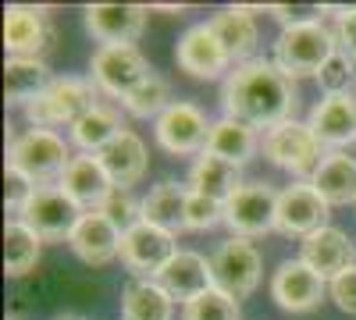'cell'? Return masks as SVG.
Returning <instances> with one entry per match:
<instances>
[{
    "label": "cell",
    "mask_w": 356,
    "mask_h": 320,
    "mask_svg": "<svg viewBox=\"0 0 356 320\" xmlns=\"http://www.w3.org/2000/svg\"><path fill=\"white\" fill-rule=\"evenodd\" d=\"M221 107L225 118L243 121L253 132H271L285 121H292L296 90L292 78L271 61V57H253V61L232 68L221 85Z\"/></svg>",
    "instance_id": "6da1fadb"
},
{
    "label": "cell",
    "mask_w": 356,
    "mask_h": 320,
    "mask_svg": "<svg viewBox=\"0 0 356 320\" xmlns=\"http://www.w3.org/2000/svg\"><path fill=\"white\" fill-rule=\"evenodd\" d=\"M339 53V40L335 28L324 25L321 18H303L289 28H282V36L275 43V57L271 61L296 82V78H317L321 68Z\"/></svg>",
    "instance_id": "7a4b0ae2"
},
{
    "label": "cell",
    "mask_w": 356,
    "mask_h": 320,
    "mask_svg": "<svg viewBox=\"0 0 356 320\" xmlns=\"http://www.w3.org/2000/svg\"><path fill=\"white\" fill-rule=\"evenodd\" d=\"M97 85L79 75H57L33 103H25V118L33 121V128L75 125L86 110L97 107Z\"/></svg>",
    "instance_id": "3957f363"
},
{
    "label": "cell",
    "mask_w": 356,
    "mask_h": 320,
    "mask_svg": "<svg viewBox=\"0 0 356 320\" xmlns=\"http://www.w3.org/2000/svg\"><path fill=\"white\" fill-rule=\"evenodd\" d=\"M68 164H72L68 142L54 128H29L25 135H18L11 142V150H8V167L22 171L33 185L61 182Z\"/></svg>",
    "instance_id": "277c9868"
},
{
    "label": "cell",
    "mask_w": 356,
    "mask_h": 320,
    "mask_svg": "<svg viewBox=\"0 0 356 320\" xmlns=\"http://www.w3.org/2000/svg\"><path fill=\"white\" fill-rule=\"evenodd\" d=\"M260 150L275 167L296 174V178H307V182L314 178V171L321 167V160L328 157V150L317 142V135L310 132L307 121L303 125L300 121H285V125H278L271 132H264Z\"/></svg>",
    "instance_id": "5b68a950"
},
{
    "label": "cell",
    "mask_w": 356,
    "mask_h": 320,
    "mask_svg": "<svg viewBox=\"0 0 356 320\" xmlns=\"http://www.w3.org/2000/svg\"><path fill=\"white\" fill-rule=\"evenodd\" d=\"M211 274H214V288L225 296H232L235 303L246 299L253 288L260 285L264 274V256L250 239H225L214 256H211Z\"/></svg>",
    "instance_id": "8992f818"
},
{
    "label": "cell",
    "mask_w": 356,
    "mask_h": 320,
    "mask_svg": "<svg viewBox=\"0 0 356 320\" xmlns=\"http://www.w3.org/2000/svg\"><path fill=\"white\" fill-rule=\"evenodd\" d=\"M82 214L86 210L61 192V185H36V192L22 207L18 221L25 228H33L43 242H68Z\"/></svg>",
    "instance_id": "52a82bcc"
},
{
    "label": "cell",
    "mask_w": 356,
    "mask_h": 320,
    "mask_svg": "<svg viewBox=\"0 0 356 320\" xmlns=\"http://www.w3.org/2000/svg\"><path fill=\"white\" fill-rule=\"evenodd\" d=\"M89 82L97 85L100 93L114 96V100H125L136 85L150 75V65L146 57L136 50V43H111V47H100L89 61Z\"/></svg>",
    "instance_id": "ba28073f"
},
{
    "label": "cell",
    "mask_w": 356,
    "mask_h": 320,
    "mask_svg": "<svg viewBox=\"0 0 356 320\" xmlns=\"http://www.w3.org/2000/svg\"><path fill=\"white\" fill-rule=\"evenodd\" d=\"M275 214H278V192L264 182H243L225 199V224L239 239H257L275 231Z\"/></svg>",
    "instance_id": "9c48e42d"
},
{
    "label": "cell",
    "mask_w": 356,
    "mask_h": 320,
    "mask_svg": "<svg viewBox=\"0 0 356 320\" xmlns=\"http://www.w3.org/2000/svg\"><path fill=\"white\" fill-rule=\"evenodd\" d=\"M328 203L317 196L310 182H292L289 189L278 192V214H275V231L285 239H310L314 231L328 228Z\"/></svg>",
    "instance_id": "30bf717a"
},
{
    "label": "cell",
    "mask_w": 356,
    "mask_h": 320,
    "mask_svg": "<svg viewBox=\"0 0 356 320\" xmlns=\"http://www.w3.org/2000/svg\"><path fill=\"white\" fill-rule=\"evenodd\" d=\"M207 135H211V121H207V114L196 103H186V100L171 103L154 121L157 146L175 153V157H193V153L207 150Z\"/></svg>",
    "instance_id": "8fae6325"
},
{
    "label": "cell",
    "mask_w": 356,
    "mask_h": 320,
    "mask_svg": "<svg viewBox=\"0 0 356 320\" xmlns=\"http://www.w3.org/2000/svg\"><path fill=\"white\" fill-rule=\"evenodd\" d=\"M161 292L171 299V303H193L200 299L203 292H211L214 288V274H211V260L193 253V249H178L168 264L150 278Z\"/></svg>",
    "instance_id": "7c38bea8"
},
{
    "label": "cell",
    "mask_w": 356,
    "mask_h": 320,
    "mask_svg": "<svg viewBox=\"0 0 356 320\" xmlns=\"http://www.w3.org/2000/svg\"><path fill=\"white\" fill-rule=\"evenodd\" d=\"M324 296H328V281L314 274L303 260L278 264V271L271 278V299L285 313H314L324 303Z\"/></svg>",
    "instance_id": "4fadbf2b"
},
{
    "label": "cell",
    "mask_w": 356,
    "mask_h": 320,
    "mask_svg": "<svg viewBox=\"0 0 356 320\" xmlns=\"http://www.w3.org/2000/svg\"><path fill=\"white\" fill-rule=\"evenodd\" d=\"M175 253L178 249H175L171 231L139 221L136 228H129L122 235V253H118V260L125 264V271H132L139 278H154Z\"/></svg>",
    "instance_id": "5bb4252c"
},
{
    "label": "cell",
    "mask_w": 356,
    "mask_h": 320,
    "mask_svg": "<svg viewBox=\"0 0 356 320\" xmlns=\"http://www.w3.org/2000/svg\"><path fill=\"white\" fill-rule=\"evenodd\" d=\"M54 25L43 8H8L4 15V47L11 57L43 61L54 50Z\"/></svg>",
    "instance_id": "9a60e30c"
},
{
    "label": "cell",
    "mask_w": 356,
    "mask_h": 320,
    "mask_svg": "<svg viewBox=\"0 0 356 320\" xmlns=\"http://www.w3.org/2000/svg\"><path fill=\"white\" fill-rule=\"evenodd\" d=\"M300 260L314 271V274H321L324 281H335V278H342L349 267H356V246L349 242V235L342 228H321V231H314L310 239H303L300 242Z\"/></svg>",
    "instance_id": "2e32d148"
},
{
    "label": "cell",
    "mask_w": 356,
    "mask_h": 320,
    "mask_svg": "<svg viewBox=\"0 0 356 320\" xmlns=\"http://www.w3.org/2000/svg\"><path fill=\"white\" fill-rule=\"evenodd\" d=\"M310 132L317 135V142L328 153H339L342 146L356 142V96L342 93V96H321L307 118Z\"/></svg>",
    "instance_id": "e0dca14e"
},
{
    "label": "cell",
    "mask_w": 356,
    "mask_h": 320,
    "mask_svg": "<svg viewBox=\"0 0 356 320\" xmlns=\"http://www.w3.org/2000/svg\"><path fill=\"white\" fill-rule=\"evenodd\" d=\"M86 33L100 47L111 43H136L146 28V8L139 4H89L82 11Z\"/></svg>",
    "instance_id": "ac0fdd59"
},
{
    "label": "cell",
    "mask_w": 356,
    "mask_h": 320,
    "mask_svg": "<svg viewBox=\"0 0 356 320\" xmlns=\"http://www.w3.org/2000/svg\"><path fill=\"white\" fill-rule=\"evenodd\" d=\"M72 253L89 267H104L122 253V231H118L100 210H86L68 239Z\"/></svg>",
    "instance_id": "d6986e66"
},
{
    "label": "cell",
    "mask_w": 356,
    "mask_h": 320,
    "mask_svg": "<svg viewBox=\"0 0 356 320\" xmlns=\"http://www.w3.org/2000/svg\"><path fill=\"white\" fill-rule=\"evenodd\" d=\"M175 57H178V68L189 71V75H196V78H218V75H225V68L232 65L207 22L186 28L182 40H178V47H175Z\"/></svg>",
    "instance_id": "ffe728a7"
},
{
    "label": "cell",
    "mask_w": 356,
    "mask_h": 320,
    "mask_svg": "<svg viewBox=\"0 0 356 320\" xmlns=\"http://www.w3.org/2000/svg\"><path fill=\"white\" fill-rule=\"evenodd\" d=\"M97 164L104 167V174L111 178V185L132 189L143 174H146V164H150V157H146L143 139H139L132 128H122V132H118L107 146L97 153Z\"/></svg>",
    "instance_id": "44dd1931"
},
{
    "label": "cell",
    "mask_w": 356,
    "mask_h": 320,
    "mask_svg": "<svg viewBox=\"0 0 356 320\" xmlns=\"http://www.w3.org/2000/svg\"><path fill=\"white\" fill-rule=\"evenodd\" d=\"M211 33L218 36L225 57L239 68L246 61H253V50H257V22H253V11H246V4H235V8H225L218 11L211 22Z\"/></svg>",
    "instance_id": "7402d4cb"
},
{
    "label": "cell",
    "mask_w": 356,
    "mask_h": 320,
    "mask_svg": "<svg viewBox=\"0 0 356 320\" xmlns=\"http://www.w3.org/2000/svg\"><path fill=\"white\" fill-rule=\"evenodd\" d=\"M57 185H61V192L72 203H79V207H97V210H100V203L107 199V192L114 189L111 178L104 174V167L97 164V157H89V153L72 157V164L65 167V174H61Z\"/></svg>",
    "instance_id": "603a6c76"
},
{
    "label": "cell",
    "mask_w": 356,
    "mask_h": 320,
    "mask_svg": "<svg viewBox=\"0 0 356 320\" xmlns=\"http://www.w3.org/2000/svg\"><path fill=\"white\" fill-rule=\"evenodd\" d=\"M186 207H189V185H182V182H157L139 199L143 221L171 231V235L186 228Z\"/></svg>",
    "instance_id": "cb8c5ba5"
},
{
    "label": "cell",
    "mask_w": 356,
    "mask_h": 320,
    "mask_svg": "<svg viewBox=\"0 0 356 320\" xmlns=\"http://www.w3.org/2000/svg\"><path fill=\"white\" fill-rule=\"evenodd\" d=\"M310 185L317 189V196L328 203V207H346L356 203V160L349 153H328L321 160V167L314 171Z\"/></svg>",
    "instance_id": "d4e9b609"
},
{
    "label": "cell",
    "mask_w": 356,
    "mask_h": 320,
    "mask_svg": "<svg viewBox=\"0 0 356 320\" xmlns=\"http://www.w3.org/2000/svg\"><path fill=\"white\" fill-rule=\"evenodd\" d=\"M186 185L196 196H211V199L225 203L243 182H239V167H235V164H228L221 157H211V153H200L193 160V167H189Z\"/></svg>",
    "instance_id": "484cf974"
},
{
    "label": "cell",
    "mask_w": 356,
    "mask_h": 320,
    "mask_svg": "<svg viewBox=\"0 0 356 320\" xmlns=\"http://www.w3.org/2000/svg\"><path fill=\"white\" fill-rule=\"evenodd\" d=\"M257 150V132L243 121H232V118H221L211 125V135H207V150L211 157H221L235 167H243Z\"/></svg>",
    "instance_id": "4316f807"
},
{
    "label": "cell",
    "mask_w": 356,
    "mask_h": 320,
    "mask_svg": "<svg viewBox=\"0 0 356 320\" xmlns=\"http://www.w3.org/2000/svg\"><path fill=\"white\" fill-rule=\"evenodd\" d=\"M54 82L47 61H29V57H8L4 65V90H8V103H33L47 85Z\"/></svg>",
    "instance_id": "83f0119b"
},
{
    "label": "cell",
    "mask_w": 356,
    "mask_h": 320,
    "mask_svg": "<svg viewBox=\"0 0 356 320\" xmlns=\"http://www.w3.org/2000/svg\"><path fill=\"white\" fill-rule=\"evenodd\" d=\"M118 132H122V118H118V110L97 103L93 110H86L82 118L72 125V142L79 150H86L89 157H97Z\"/></svg>",
    "instance_id": "f1b7e54d"
},
{
    "label": "cell",
    "mask_w": 356,
    "mask_h": 320,
    "mask_svg": "<svg viewBox=\"0 0 356 320\" xmlns=\"http://www.w3.org/2000/svg\"><path fill=\"white\" fill-rule=\"evenodd\" d=\"M40 246L43 239L36 235L33 228H25L22 221H8L4 228V271L11 278H22L36 267V260H40Z\"/></svg>",
    "instance_id": "f546056e"
},
{
    "label": "cell",
    "mask_w": 356,
    "mask_h": 320,
    "mask_svg": "<svg viewBox=\"0 0 356 320\" xmlns=\"http://www.w3.org/2000/svg\"><path fill=\"white\" fill-rule=\"evenodd\" d=\"M171 299L154 281H132L122 296V317L125 320H171Z\"/></svg>",
    "instance_id": "4dcf8cb0"
},
{
    "label": "cell",
    "mask_w": 356,
    "mask_h": 320,
    "mask_svg": "<svg viewBox=\"0 0 356 320\" xmlns=\"http://www.w3.org/2000/svg\"><path fill=\"white\" fill-rule=\"evenodd\" d=\"M168 96H171V85H168V78L164 75H146L136 90L122 100V107L132 114V118H161V114L171 107L168 103Z\"/></svg>",
    "instance_id": "1f68e13d"
},
{
    "label": "cell",
    "mask_w": 356,
    "mask_h": 320,
    "mask_svg": "<svg viewBox=\"0 0 356 320\" xmlns=\"http://www.w3.org/2000/svg\"><path fill=\"white\" fill-rule=\"evenodd\" d=\"M182 320H239V303L211 288V292H203L200 299L182 306Z\"/></svg>",
    "instance_id": "d6a6232c"
},
{
    "label": "cell",
    "mask_w": 356,
    "mask_h": 320,
    "mask_svg": "<svg viewBox=\"0 0 356 320\" xmlns=\"http://www.w3.org/2000/svg\"><path fill=\"white\" fill-rule=\"evenodd\" d=\"M100 214L118 228V231H122V235H125V231L129 228H136L139 221H143V214H139V199H132V192L129 189H111L107 192V199L100 203Z\"/></svg>",
    "instance_id": "836d02e7"
},
{
    "label": "cell",
    "mask_w": 356,
    "mask_h": 320,
    "mask_svg": "<svg viewBox=\"0 0 356 320\" xmlns=\"http://www.w3.org/2000/svg\"><path fill=\"white\" fill-rule=\"evenodd\" d=\"M353 78H356V61H353V53H346V50H339L332 61L321 68V75H317L324 96H342V93H349Z\"/></svg>",
    "instance_id": "e575fe53"
},
{
    "label": "cell",
    "mask_w": 356,
    "mask_h": 320,
    "mask_svg": "<svg viewBox=\"0 0 356 320\" xmlns=\"http://www.w3.org/2000/svg\"><path fill=\"white\" fill-rule=\"evenodd\" d=\"M218 221H225V203L211 199V196H196L189 192V207H186V228L189 231H207Z\"/></svg>",
    "instance_id": "d590c367"
},
{
    "label": "cell",
    "mask_w": 356,
    "mask_h": 320,
    "mask_svg": "<svg viewBox=\"0 0 356 320\" xmlns=\"http://www.w3.org/2000/svg\"><path fill=\"white\" fill-rule=\"evenodd\" d=\"M36 192V185L25 178L22 171H15V167H4V203H8V210H18L22 214V207L29 203V196Z\"/></svg>",
    "instance_id": "8d00e7d4"
},
{
    "label": "cell",
    "mask_w": 356,
    "mask_h": 320,
    "mask_svg": "<svg viewBox=\"0 0 356 320\" xmlns=\"http://www.w3.org/2000/svg\"><path fill=\"white\" fill-rule=\"evenodd\" d=\"M328 296H332V303H335L342 313H353V317H356V267H349L342 278H335V281L328 285Z\"/></svg>",
    "instance_id": "74e56055"
},
{
    "label": "cell",
    "mask_w": 356,
    "mask_h": 320,
    "mask_svg": "<svg viewBox=\"0 0 356 320\" xmlns=\"http://www.w3.org/2000/svg\"><path fill=\"white\" fill-rule=\"evenodd\" d=\"M328 15L332 8H321ZM335 15V40L346 53H356V8H342V11H332Z\"/></svg>",
    "instance_id": "f35d334b"
},
{
    "label": "cell",
    "mask_w": 356,
    "mask_h": 320,
    "mask_svg": "<svg viewBox=\"0 0 356 320\" xmlns=\"http://www.w3.org/2000/svg\"><path fill=\"white\" fill-rule=\"evenodd\" d=\"M267 15L278 18V22H282V28H289V25H296V22H303V18H300V11H292L289 4H267Z\"/></svg>",
    "instance_id": "ab89813d"
},
{
    "label": "cell",
    "mask_w": 356,
    "mask_h": 320,
    "mask_svg": "<svg viewBox=\"0 0 356 320\" xmlns=\"http://www.w3.org/2000/svg\"><path fill=\"white\" fill-rule=\"evenodd\" d=\"M54 320H86V317H82V313H57Z\"/></svg>",
    "instance_id": "60d3db41"
},
{
    "label": "cell",
    "mask_w": 356,
    "mask_h": 320,
    "mask_svg": "<svg viewBox=\"0 0 356 320\" xmlns=\"http://www.w3.org/2000/svg\"><path fill=\"white\" fill-rule=\"evenodd\" d=\"M353 61H356V53H353Z\"/></svg>",
    "instance_id": "b9f144b4"
},
{
    "label": "cell",
    "mask_w": 356,
    "mask_h": 320,
    "mask_svg": "<svg viewBox=\"0 0 356 320\" xmlns=\"http://www.w3.org/2000/svg\"><path fill=\"white\" fill-rule=\"evenodd\" d=\"M11 320H18V317H11Z\"/></svg>",
    "instance_id": "7bdbcfd3"
}]
</instances>
